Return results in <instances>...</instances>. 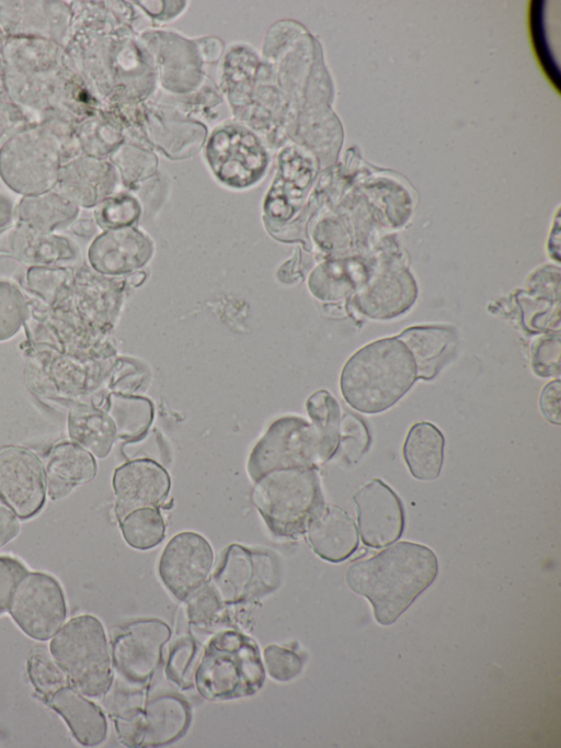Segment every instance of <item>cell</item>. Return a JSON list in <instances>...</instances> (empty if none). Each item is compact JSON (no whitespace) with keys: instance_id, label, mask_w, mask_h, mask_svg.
<instances>
[{"instance_id":"obj_1","label":"cell","mask_w":561,"mask_h":748,"mask_svg":"<svg viewBox=\"0 0 561 748\" xmlns=\"http://www.w3.org/2000/svg\"><path fill=\"white\" fill-rule=\"evenodd\" d=\"M437 574L438 560L430 547L401 541L352 563L345 581L370 602L379 624L390 625L433 583Z\"/></svg>"},{"instance_id":"obj_2","label":"cell","mask_w":561,"mask_h":748,"mask_svg":"<svg viewBox=\"0 0 561 748\" xmlns=\"http://www.w3.org/2000/svg\"><path fill=\"white\" fill-rule=\"evenodd\" d=\"M407 347L396 338L366 344L344 364L340 376L346 403L364 413H379L400 400L416 379Z\"/></svg>"},{"instance_id":"obj_3","label":"cell","mask_w":561,"mask_h":748,"mask_svg":"<svg viewBox=\"0 0 561 748\" xmlns=\"http://www.w3.org/2000/svg\"><path fill=\"white\" fill-rule=\"evenodd\" d=\"M264 681L257 644L236 630L221 631L208 641L194 673V685L209 701L250 696Z\"/></svg>"},{"instance_id":"obj_4","label":"cell","mask_w":561,"mask_h":748,"mask_svg":"<svg viewBox=\"0 0 561 748\" xmlns=\"http://www.w3.org/2000/svg\"><path fill=\"white\" fill-rule=\"evenodd\" d=\"M49 651L69 682L88 698H103L113 683V662L101 621L91 614L70 619L53 636Z\"/></svg>"},{"instance_id":"obj_5","label":"cell","mask_w":561,"mask_h":748,"mask_svg":"<svg viewBox=\"0 0 561 748\" xmlns=\"http://www.w3.org/2000/svg\"><path fill=\"white\" fill-rule=\"evenodd\" d=\"M252 501L270 531L279 537H297L324 503L316 468L270 472L257 480Z\"/></svg>"},{"instance_id":"obj_6","label":"cell","mask_w":561,"mask_h":748,"mask_svg":"<svg viewBox=\"0 0 561 748\" xmlns=\"http://www.w3.org/2000/svg\"><path fill=\"white\" fill-rule=\"evenodd\" d=\"M60 167V143L43 127L21 131L0 148V178L9 189L24 196L53 190Z\"/></svg>"},{"instance_id":"obj_7","label":"cell","mask_w":561,"mask_h":748,"mask_svg":"<svg viewBox=\"0 0 561 748\" xmlns=\"http://www.w3.org/2000/svg\"><path fill=\"white\" fill-rule=\"evenodd\" d=\"M125 282L93 270L73 273L53 307L56 315L92 337L104 336L115 324L124 299Z\"/></svg>"},{"instance_id":"obj_8","label":"cell","mask_w":561,"mask_h":748,"mask_svg":"<svg viewBox=\"0 0 561 748\" xmlns=\"http://www.w3.org/2000/svg\"><path fill=\"white\" fill-rule=\"evenodd\" d=\"M317 433L305 418L284 416L274 420L253 446L247 471L253 481L286 468H316L321 465Z\"/></svg>"},{"instance_id":"obj_9","label":"cell","mask_w":561,"mask_h":748,"mask_svg":"<svg viewBox=\"0 0 561 748\" xmlns=\"http://www.w3.org/2000/svg\"><path fill=\"white\" fill-rule=\"evenodd\" d=\"M208 582L225 607L245 604L277 588L279 567L267 551L230 544Z\"/></svg>"},{"instance_id":"obj_10","label":"cell","mask_w":561,"mask_h":748,"mask_svg":"<svg viewBox=\"0 0 561 748\" xmlns=\"http://www.w3.org/2000/svg\"><path fill=\"white\" fill-rule=\"evenodd\" d=\"M8 612L24 634L36 641H47L67 616L62 587L49 574L28 571L15 587Z\"/></svg>"},{"instance_id":"obj_11","label":"cell","mask_w":561,"mask_h":748,"mask_svg":"<svg viewBox=\"0 0 561 748\" xmlns=\"http://www.w3.org/2000/svg\"><path fill=\"white\" fill-rule=\"evenodd\" d=\"M171 636L159 619H139L126 624L112 643V662L118 678L144 687L160 667L163 647Z\"/></svg>"},{"instance_id":"obj_12","label":"cell","mask_w":561,"mask_h":748,"mask_svg":"<svg viewBox=\"0 0 561 748\" xmlns=\"http://www.w3.org/2000/svg\"><path fill=\"white\" fill-rule=\"evenodd\" d=\"M0 499L20 519L36 515L46 501L45 468L22 446L0 451Z\"/></svg>"},{"instance_id":"obj_13","label":"cell","mask_w":561,"mask_h":748,"mask_svg":"<svg viewBox=\"0 0 561 748\" xmlns=\"http://www.w3.org/2000/svg\"><path fill=\"white\" fill-rule=\"evenodd\" d=\"M213 563L214 553L208 541L196 532L185 531L167 543L158 573L165 588L182 601L205 583Z\"/></svg>"},{"instance_id":"obj_14","label":"cell","mask_w":561,"mask_h":748,"mask_svg":"<svg viewBox=\"0 0 561 748\" xmlns=\"http://www.w3.org/2000/svg\"><path fill=\"white\" fill-rule=\"evenodd\" d=\"M353 499L364 544L378 548L401 536L404 528L402 502L382 480H367L356 489Z\"/></svg>"},{"instance_id":"obj_15","label":"cell","mask_w":561,"mask_h":748,"mask_svg":"<svg viewBox=\"0 0 561 748\" xmlns=\"http://www.w3.org/2000/svg\"><path fill=\"white\" fill-rule=\"evenodd\" d=\"M170 486L169 474L152 460H134L121 465L113 475L117 520L135 509L160 507L168 498Z\"/></svg>"},{"instance_id":"obj_16","label":"cell","mask_w":561,"mask_h":748,"mask_svg":"<svg viewBox=\"0 0 561 748\" xmlns=\"http://www.w3.org/2000/svg\"><path fill=\"white\" fill-rule=\"evenodd\" d=\"M209 160L216 175L232 188H245L262 175L266 159L254 138L237 129L214 137Z\"/></svg>"},{"instance_id":"obj_17","label":"cell","mask_w":561,"mask_h":748,"mask_svg":"<svg viewBox=\"0 0 561 748\" xmlns=\"http://www.w3.org/2000/svg\"><path fill=\"white\" fill-rule=\"evenodd\" d=\"M152 256L150 242L134 229L118 228L99 235L90 245L88 261L99 274L117 277L145 267Z\"/></svg>"},{"instance_id":"obj_18","label":"cell","mask_w":561,"mask_h":748,"mask_svg":"<svg viewBox=\"0 0 561 748\" xmlns=\"http://www.w3.org/2000/svg\"><path fill=\"white\" fill-rule=\"evenodd\" d=\"M41 700L64 718L80 745L94 747L105 740L107 721L102 709L70 682Z\"/></svg>"},{"instance_id":"obj_19","label":"cell","mask_w":561,"mask_h":748,"mask_svg":"<svg viewBox=\"0 0 561 748\" xmlns=\"http://www.w3.org/2000/svg\"><path fill=\"white\" fill-rule=\"evenodd\" d=\"M306 533L312 551L331 563L346 559L358 545L353 519L334 505L323 503L309 521Z\"/></svg>"},{"instance_id":"obj_20","label":"cell","mask_w":561,"mask_h":748,"mask_svg":"<svg viewBox=\"0 0 561 748\" xmlns=\"http://www.w3.org/2000/svg\"><path fill=\"white\" fill-rule=\"evenodd\" d=\"M114 184V173L108 165L80 157L61 165L54 190L78 206L92 207L107 199Z\"/></svg>"},{"instance_id":"obj_21","label":"cell","mask_w":561,"mask_h":748,"mask_svg":"<svg viewBox=\"0 0 561 748\" xmlns=\"http://www.w3.org/2000/svg\"><path fill=\"white\" fill-rule=\"evenodd\" d=\"M10 253L32 265H68L80 258L78 246L68 237L41 231L16 223L8 236Z\"/></svg>"},{"instance_id":"obj_22","label":"cell","mask_w":561,"mask_h":748,"mask_svg":"<svg viewBox=\"0 0 561 748\" xmlns=\"http://www.w3.org/2000/svg\"><path fill=\"white\" fill-rule=\"evenodd\" d=\"M191 707L175 693L164 692L148 699L144 705L140 747H160L180 739L188 729Z\"/></svg>"},{"instance_id":"obj_23","label":"cell","mask_w":561,"mask_h":748,"mask_svg":"<svg viewBox=\"0 0 561 748\" xmlns=\"http://www.w3.org/2000/svg\"><path fill=\"white\" fill-rule=\"evenodd\" d=\"M96 462L88 450L76 442L64 441L51 447L45 467L48 496L61 499L96 474Z\"/></svg>"},{"instance_id":"obj_24","label":"cell","mask_w":561,"mask_h":748,"mask_svg":"<svg viewBox=\"0 0 561 748\" xmlns=\"http://www.w3.org/2000/svg\"><path fill=\"white\" fill-rule=\"evenodd\" d=\"M409 350L416 367V377L432 379L453 356L457 339L451 328L415 326L397 337Z\"/></svg>"},{"instance_id":"obj_25","label":"cell","mask_w":561,"mask_h":748,"mask_svg":"<svg viewBox=\"0 0 561 748\" xmlns=\"http://www.w3.org/2000/svg\"><path fill=\"white\" fill-rule=\"evenodd\" d=\"M445 439L434 424L414 423L403 443V458L411 475L420 480L436 479L443 466Z\"/></svg>"},{"instance_id":"obj_26","label":"cell","mask_w":561,"mask_h":748,"mask_svg":"<svg viewBox=\"0 0 561 748\" xmlns=\"http://www.w3.org/2000/svg\"><path fill=\"white\" fill-rule=\"evenodd\" d=\"M117 736L128 747H140L144 721V689L118 678L103 696Z\"/></svg>"},{"instance_id":"obj_27","label":"cell","mask_w":561,"mask_h":748,"mask_svg":"<svg viewBox=\"0 0 561 748\" xmlns=\"http://www.w3.org/2000/svg\"><path fill=\"white\" fill-rule=\"evenodd\" d=\"M79 206L69 199L50 190L23 196L15 208L19 223L36 230L54 233L71 225L79 215Z\"/></svg>"},{"instance_id":"obj_28","label":"cell","mask_w":561,"mask_h":748,"mask_svg":"<svg viewBox=\"0 0 561 748\" xmlns=\"http://www.w3.org/2000/svg\"><path fill=\"white\" fill-rule=\"evenodd\" d=\"M68 433L73 442L102 458L110 453L117 430L111 415L94 406L79 404L69 410Z\"/></svg>"},{"instance_id":"obj_29","label":"cell","mask_w":561,"mask_h":748,"mask_svg":"<svg viewBox=\"0 0 561 748\" xmlns=\"http://www.w3.org/2000/svg\"><path fill=\"white\" fill-rule=\"evenodd\" d=\"M306 408L319 440L320 458L323 464L335 454L339 447L340 406L328 390L320 389L309 396Z\"/></svg>"},{"instance_id":"obj_30","label":"cell","mask_w":561,"mask_h":748,"mask_svg":"<svg viewBox=\"0 0 561 748\" xmlns=\"http://www.w3.org/2000/svg\"><path fill=\"white\" fill-rule=\"evenodd\" d=\"M118 522L125 542L136 549H150L165 535V523L158 508L135 509Z\"/></svg>"},{"instance_id":"obj_31","label":"cell","mask_w":561,"mask_h":748,"mask_svg":"<svg viewBox=\"0 0 561 748\" xmlns=\"http://www.w3.org/2000/svg\"><path fill=\"white\" fill-rule=\"evenodd\" d=\"M202 651V646L193 636L176 638L169 649L164 669L167 678L183 690L191 689Z\"/></svg>"},{"instance_id":"obj_32","label":"cell","mask_w":561,"mask_h":748,"mask_svg":"<svg viewBox=\"0 0 561 748\" xmlns=\"http://www.w3.org/2000/svg\"><path fill=\"white\" fill-rule=\"evenodd\" d=\"M27 677L35 689L36 696L43 699L69 682L66 673L55 661L50 651L36 645L26 661Z\"/></svg>"},{"instance_id":"obj_33","label":"cell","mask_w":561,"mask_h":748,"mask_svg":"<svg viewBox=\"0 0 561 748\" xmlns=\"http://www.w3.org/2000/svg\"><path fill=\"white\" fill-rule=\"evenodd\" d=\"M73 271L65 265H32L25 274L31 293L53 307L73 277Z\"/></svg>"},{"instance_id":"obj_34","label":"cell","mask_w":561,"mask_h":748,"mask_svg":"<svg viewBox=\"0 0 561 748\" xmlns=\"http://www.w3.org/2000/svg\"><path fill=\"white\" fill-rule=\"evenodd\" d=\"M27 304L19 286L0 280V342L12 339L24 325Z\"/></svg>"},{"instance_id":"obj_35","label":"cell","mask_w":561,"mask_h":748,"mask_svg":"<svg viewBox=\"0 0 561 748\" xmlns=\"http://www.w3.org/2000/svg\"><path fill=\"white\" fill-rule=\"evenodd\" d=\"M226 607L207 581L187 598V617L199 628H209L225 619Z\"/></svg>"},{"instance_id":"obj_36","label":"cell","mask_w":561,"mask_h":748,"mask_svg":"<svg viewBox=\"0 0 561 748\" xmlns=\"http://www.w3.org/2000/svg\"><path fill=\"white\" fill-rule=\"evenodd\" d=\"M124 404L123 420L115 423L117 434L128 439L141 437L150 427L153 418V407L149 399L133 396L119 395Z\"/></svg>"},{"instance_id":"obj_37","label":"cell","mask_w":561,"mask_h":748,"mask_svg":"<svg viewBox=\"0 0 561 748\" xmlns=\"http://www.w3.org/2000/svg\"><path fill=\"white\" fill-rule=\"evenodd\" d=\"M138 215L136 200L125 194L105 199L94 212L96 224L106 230L128 226Z\"/></svg>"},{"instance_id":"obj_38","label":"cell","mask_w":561,"mask_h":748,"mask_svg":"<svg viewBox=\"0 0 561 748\" xmlns=\"http://www.w3.org/2000/svg\"><path fill=\"white\" fill-rule=\"evenodd\" d=\"M370 437L366 423L354 413L346 412L340 420L339 445L344 447L345 456L356 463L369 447Z\"/></svg>"},{"instance_id":"obj_39","label":"cell","mask_w":561,"mask_h":748,"mask_svg":"<svg viewBox=\"0 0 561 748\" xmlns=\"http://www.w3.org/2000/svg\"><path fill=\"white\" fill-rule=\"evenodd\" d=\"M263 658L268 676L278 682L290 681L302 669L301 657L278 645L266 646L263 650Z\"/></svg>"},{"instance_id":"obj_40","label":"cell","mask_w":561,"mask_h":748,"mask_svg":"<svg viewBox=\"0 0 561 748\" xmlns=\"http://www.w3.org/2000/svg\"><path fill=\"white\" fill-rule=\"evenodd\" d=\"M531 364L534 372L547 377L559 374L560 370V338L542 337L531 347Z\"/></svg>"},{"instance_id":"obj_41","label":"cell","mask_w":561,"mask_h":748,"mask_svg":"<svg viewBox=\"0 0 561 748\" xmlns=\"http://www.w3.org/2000/svg\"><path fill=\"white\" fill-rule=\"evenodd\" d=\"M27 573L28 569L20 559L0 556V615L8 611L15 587Z\"/></svg>"},{"instance_id":"obj_42","label":"cell","mask_w":561,"mask_h":748,"mask_svg":"<svg viewBox=\"0 0 561 748\" xmlns=\"http://www.w3.org/2000/svg\"><path fill=\"white\" fill-rule=\"evenodd\" d=\"M560 397L561 383L560 379L549 382L541 390L539 397V408L547 421L553 424H560Z\"/></svg>"},{"instance_id":"obj_43","label":"cell","mask_w":561,"mask_h":748,"mask_svg":"<svg viewBox=\"0 0 561 748\" xmlns=\"http://www.w3.org/2000/svg\"><path fill=\"white\" fill-rule=\"evenodd\" d=\"M19 532L20 522L15 513L0 505V548L13 540Z\"/></svg>"},{"instance_id":"obj_44","label":"cell","mask_w":561,"mask_h":748,"mask_svg":"<svg viewBox=\"0 0 561 748\" xmlns=\"http://www.w3.org/2000/svg\"><path fill=\"white\" fill-rule=\"evenodd\" d=\"M14 214L12 200L0 193V231L10 225Z\"/></svg>"},{"instance_id":"obj_45","label":"cell","mask_w":561,"mask_h":748,"mask_svg":"<svg viewBox=\"0 0 561 748\" xmlns=\"http://www.w3.org/2000/svg\"><path fill=\"white\" fill-rule=\"evenodd\" d=\"M71 230L81 237H88L94 233V224L91 220L82 219L71 224Z\"/></svg>"},{"instance_id":"obj_46","label":"cell","mask_w":561,"mask_h":748,"mask_svg":"<svg viewBox=\"0 0 561 748\" xmlns=\"http://www.w3.org/2000/svg\"><path fill=\"white\" fill-rule=\"evenodd\" d=\"M146 273L141 271H136L126 279V282L136 286L142 283V281L146 279Z\"/></svg>"}]
</instances>
